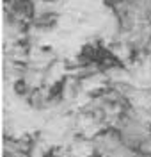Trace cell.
Wrapping results in <instances>:
<instances>
[{
  "label": "cell",
  "mask_w": 151,
  "mask_h": 157,
  "mask_svg": "<svg viewBox=\"0 0 151 157\" xmlns=\"http://www.w3.org/2000/svg\"><path fill=\"white\" fill-rule=\"evenodd\" d=\"M137 154H146V155H151V132L142 137V141L139 143V148H137Z\"/></svg>",
  "instance_id": "cell-1"
},
{
  "label": "cell",
  "mask_w": 151,
  "mask_h": 157,
  "mask_svg": "<svg viewBox=\"0 0 151 157\" xmlns=\"http://www.w3.org/2000/svg\"><path fill=\"white\" fill-rule=\"evenodd\" d=\"M148 21L151 23V2H149V7H148Z\"/></svg>",
  "instance_id": "cell-2"
},
{
  "label": "cell",
  "mask_w": 151,
  "mask_h": 157,
  "mask_svg": "<svg viewBox=\"0 0 151 157\" xmlns=\"http://www.w3.org/2000/svg\"><path fill=\"white\" fill-rule=\"evenodd\" d=\"M43 4H53V2H59V0H39Z\"/></svg>",
  "instance_id": "cell-3"
},
{
  "label": "cell",
  "mask_w": 151,
  "mask_h": 157,
  "mask_svg": "<svg viewBox=\"0 0 151 157\" xmlns=\"http://www.w3.org/2000/svg\"><path fill=\"white\" fill-rule=\"evenodd\" d=\"M133 157H151V155H146V154H135Z\"/></svg>",
  "instance_id": "cell-4"
}]
</instances>
